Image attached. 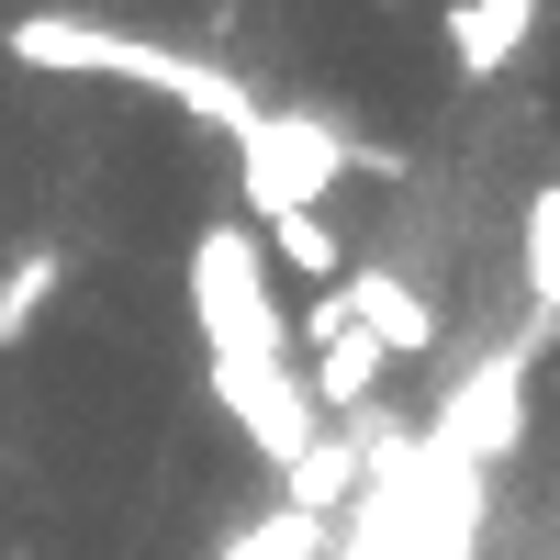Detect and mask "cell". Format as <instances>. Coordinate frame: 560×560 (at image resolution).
Listing matches in <instances>:
<instances>
[{
    "mask_svg": "<svg viewBox=\"0 0 560 560\" xmlns=\"http://www.w3.org/2000/svg\"><path fill=\"white\" fill-rule=\"evenodd\" d=\"M213 560H337V527H314V516H292V504H269V516H247Z\"/></svg>",
    "mask_w": 560,
    "mask_h": 560,
    "instance_id": "cell-11",
    "label": "cell"
},
{
    "mask_svg": "<svg viewBox=\"0 0 560 560\" xmlns=\"http://www.w3.org/2000/svg\"><path fill=\"white\" fill-rule=\"evenodd\" d=\"M0 57L34 68V79H124V90H158V102L202 113V124H224V135L258 113L224 68L191 57V45H147V34H113V23H79V12H23L12 34H0Z\"/></svg>",
    "mask_w": 560,
    "mask_h": 560,
    "instance_id": "cell-1",
    "label": "cell"
},
{
    "mask_svg": "<svg viewBox=\"0 0 560 560\" xmlns=\"http://www.w3.org/2000/svg\"><path fill=\"white\" fill-rule=\"evenodd\" d=\"M213 404L236 415V438L269 459V471H292V459L325 438V415L303 393V359H269V370H213Z\"/></svg>",
    "mask_w": 560,
    "mask_h": 560,
    "instance_id": "cell-5",
    "label": "cell"
},
{
    "mask_svg": "<svg viewBox=\"0 0 560 560\" xmlns=\"http://www.w3.org/2000/svg\"><path fill=\"white\" fill-rule=\"evenodd\" d=\"M337 303H348V325H359L382 359H427V348H438V303L415 292L404 269H382V258H359V269L337 280Z\"/></svg>",
    "mask_w": 560,
    "mask_h": 560,
    "instance_id": "cell-6",
    "label": "cell"
},
{
    "mask_svg": "<svg viewBox=\"0 0 560 560\" xmlns=\"http://www.w3.org/2000/svg\"><path fill=\"white\" fill-rule=\"evenodd\" d=\"M258 247H269L280 269H303L314 292H337V280H348V247H337V224H325V213H292V224H269Z\"/></svg>",
    "mask_w": 560,
    "mask_h": 560,
    "instance_id": "cell-13",
    "label": "cell"
},
{
    "mask_svg": "<svg viewBox=\"0 0 560 560\" xmlns=\"http://www.w3.org/2000/svg\"><path fill=\"white\" fill-rule=\"evenodd\" d=\"M382 370H393V359L348 325L337 348H314V359H303V393H314V415H325V427H359V415H370V393H382Z\"/></svg>",
    "mask_w": 560,
    "mask_h": 560,
    "instance_id": "cell-9",
    "label": "cell"
},
{
    "mask_svg": "<svg viewBox=\"0 0 560 560\" xmlns=\"http://www.w3.org/2000/svg\"><path fill=\"white\" fill-rule=\"evenodd\" d=\"M57 280H68V258H57V247H23V258H12V280H0V348H23L34 325H45Z\"/></svg>",
    "mask_w": 560,
    "mask_h": 560,
    "instance_id": "cell-12",
    "label": "cell"
},
{
    "mask_svg": "<svg viewBox=\"0 0 560 560\" xmlns=\"http://www.w3.org/2000/svg\"><path fill=\"white\" fill-rule=\"evenodd\" d=\"M427 448L493 482L504 459L527 448V348H493V359L459 370V382L438 393V415H427Z\"/></svg>",
    "mask_w": 560,
    "mask_h": 560,
    "instance_id": "cell-4",
    "label": "cell"
},
{
    "mask_svg": "<svg viewBox=\"0 0 560 560\" xmlns=\"http://www.w3.org/2000/svg\"><path fill=\"white\" fill-rule=\"evenodd\" d=\"M348 168H393V147L348 135L337 113H247L236 124V191L258 224H292V213H325Z\"/></svg>",
    "mask_w": 560,
    "mask_h": 560,
    "instance_id": "cell-3",
    "label": "cell"
},
{
    "mask_svg": "<svg viewBox=\"0 0 560 560\" xmlns=\"http://www.w3.org/2000/svg\"><path fill=\"white\" fill-rule=\"evenodd\" d=\"M516 258H527V325H560V179H538L527 213H516Z\"/></svg>",
    "mask_w": 560,
    "mask_h": 560,
    "instance_id": "cell-10",
    "label": "cell"
},
{
    "mask_svg": "<svg viewBox=\"0 0 560 560\" xmlns=\"http://www.w3.org/2000/svg\"><path fill=\"white\" fill-rule=\"evenodd\" d=\"M359 482H370V448H359V427H325L292 471H280V504L292 516H314V527H337L348 504H359Z\"/></svg>",
    "mask_w": 560,
    "mask_h": 560,
    "instance_id": "cell-8",
    "label": "cell"
},
{
    "mask_svg": "<svg viewBox=\"0 0 560 560\" xmlns=\"http://www.w3.org/2000/svg\"><path fill=\"white\" fill-rule=\"evenodd\" d=\"M538 34V0H448L438 12V45H448V68L459 79H493V68H516V45Z\"/></svg>",
    "mask_w": 560,
    "mask_h": 560,
    "instance_id": "cell-7",
    "label": "cell"
},
{
    "mask_svg": "<svg viewBox=\"0 0 560 560\" xmlns=\"http://www.w3.org/2000/svg\"><path fill=\"white\" fill-rule=\"evenodd\" d=\"M179 280H191V325H202V359H213V370H269V359H292V303L269 292L258 224H202Z\"/></svg>",
    "mask_w": 560,
    "mask_h": 560,
    "instance_id": "cell-2",
    "label": "cell"
}]
</instances>
